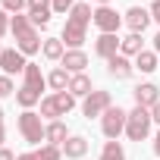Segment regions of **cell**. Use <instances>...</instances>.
Segmentation results:
<instances>
[{"label": "cell", "instance_id": "7402d4cb", "mask_svg": "<svg viewBox=\"0 0 160 160\" xmlns=\"http://www.w3.org/2000/svg\"><path fill=\"white\" fill-rule=\"evenodd\" d=\"M63 41H57V38H50V41H44V57L47 60H63Z\"/></svg>", "mask_w": 160, "mask_h": 160}, {"label": "cell", "instance_id": "83f0119b", "mask_svg": "<svg viewBox=\"0 0 160 160\" xmlns=\"http://www.w3.org/2000/svg\"><path fill=\"white\" fill-rule=\"evenodd\" d=\"M50 3H53V10H57V13H66V10H72V7H75L72 0H50Z\"/></svg>", "mask_w": 160, "mask_h": 160}, {"label": "cell", "instance_id": "7a4b0ae2", "mask_svg": "<svg viewBox=\"0 0 160 160\" xmlns=\"http://www.w3.org/2000/svg\"><path fill=\"white\" fill-rule=\"evenodd\" d=\"M13 38H16V50H22V53H38L41 50V38H38L28 16H19V13L13 16Z\"/></svg>", "mask_w": 160, "mask_h": 160}, {"label": "cell", "instance_id": "74e56055", "mask_svg": "<svg viewBox=\"0 0 160 160\" xmlns=\"http://www.w3.org/2000/svg\"><path fill=\"white\" fill-rule=\"evenodd\" d=\"M0 122H3V110H0Z\"/></svg>", "mask_w": 160, "mask_h": 160}, {"label": "cell", "instance_id": "f1b7e54d", "mask_svg": "<svg viewBox=\"0 0 160 160\" xmlns=\"http://www.w3.org/2000/svg\"><path fill=\"white\" fill-rule=\"evenodd\" d=\"M151 19L160 22V0H154V7H151Z\"/></svg>", "mask_w": 160, "mask_h": 160}, {"label": "cell", "instance_id": "cb8c5ba5", "mask_svg": "<svg viewBox=\"0 0 160 160\" xmlns=\"http://www.w3.org/2000/svg\"><path fill=\"white\" fill-rule=\"evenodd\" d=\"M101 160H126V154H122L119 141H107V144H104V154H101Z\"/></svg>", "mask_w": 160, "mask_h": 160}, {"label": "cell", "instance_id": "9a60e30c", "mask_svg": "<svg viewBox=\"0 0 160 160\" xmlns=\"http://www.w3.org/2000/svg\"><path fill=\"white\" fill-rule=\"evenodd\" d=\"M94 50H98V57H116V50H119V38L116 35H101L98 41H94Z\"/></svg>", "mask_w": 160, "mask_h": 160}, {"label": "cell", "instance_id": "3957f363", "mask_svg": "<svg viewBox=\"0 0 160 160\" xmlns=\"http://www.w3.org/2000/svg\"><path fill=\"white\" fill-rule=\"evenodd\" d=\"M41 91H44V75H41V66L28 63V66H25V82H22V88H19L16 101H19L22 107H32V104H38V101H41Z\"/></svg>", "mask_w": 160, "mask_h": 160}, {"label": "cell", "instance_id": "8992f818", "mask_svg": "<svg viewBox=\"0 0 160 160\" xmlns=\"http://www.w3.org/2000/svg\"><path fill=\"white\" fill-rule=\"evenodd\" d=\"M19 132L25 135V141L41 144V141H44V126H41V116H38V113H32V110H25V113L19 116Z\"/></svg>", "mask_w": 160, "mask_h": 160}, {"label": "cell", "instance_id": "ac0fdd59", "mask_svg": "<svg viewBox=\"0 0 160 160\" xmlns=\"http://www.w3.org/2000/svg\"><path fill=\"white\" fill-rule=\"evenodd\" d=\"M44 141L53 144V148H60V144L66 141V126H63L60 119H53L50 126H44Z\"/></svg>", "mask_w": 160, "mask_h": 160}, {"label": "cell", "instance_id": "d590c367", "mask_svg": "<svg viewBox=\"0 0 160 160\" xmlns=\"http://www.w3.org/2000/svg\"><path fill=\"white\" fill-rule=\"evenodd\" d=\"M0 144H3V122H0Z\"/></svg>", "mask_w": 160, "mask_h": 160}, {"label": "cell", "instance_id": "e0dca14e", "mask_svg": "<svg viewBox=\"0 0 160 160\" xmlns=\"http://www.w3.org/2000/svg\"><path fill=\"white\" fill-rule=\"evenodd\" d=\"M69 94H72V98H88V94H91V78H88L85 72L72 75V78H69Z\"/></svg>", "mask_w": 160, "mask_h": 160}, {"label": "cell", "instance_id": "8fae6325", "mask_svg": "<svg viewBox=\"0 0 160 160\" xmlns=\"http://www.w3.org/2000/svg\"><path fill=\"white\" fill-rule=\"evenodd\" d=\"M50 0H28V19L32 25H47L50 22Z\"/></svg>", "mask_w": 160, "mask_h": 160}, {"label": "cell", "instance_id": "8d00e7d4", "mask_svg": "<svg viewBox=\"0 0 160 160\" xmlns=\"http://www.w3.org/2000/svg\"><path fill=\"white\" fill-rule=\"evenodd\" d=\"M98 3H101V7H107V3H110V0H98Z\"/></svg>", "mask_w": 160, "mask_h": 160}, {"label": "cell", "instance_id": "d6a6232c", "mask_svg": "<svg viewBox=\"0 0 160 160\" xmlns=\"http://www.w3.org/2000/svg\"><path fill=\"white\" fill-rule=\"evenodd\" d=\"M16 160H38V157H35V154H19Z\"/></svg>", "mask_w": 160, "mask_h": 160}, {"label": "cell", "instance_id": "2e32d148", "mask_svg": "<svg viewBox=\"0 0 160 160\" xmlns=\"http://www.w3.org/2000/svg\"><path fill=\"white\" fill-rule=\"evenodd\" d=\"M85 151H88V138H82V135H72V138H66L63 141V154L66 157H85Z\"/></svg>", "mask_w": 160, "mask_h": 160}, {"label": "cell", "instance_id": "ba28073f", "mask_svg": "<svg viewBox=\"0 0 160 160\" xmlns=\"http://www.w3.org/2000/svg\"><path fill=\"white\" fill-rule=\"evenodd\" d=\"M119 22H122V16H119L116 10H110V7H101V10H94V25H98L104 35H116Z\"/></svg>", "mask_w": 160, "mask_h": 160}, {"label": "cell", "instance_id": "4dcf8cb0", "mask_svg": "<svg viewBox=\"0 0 160 160\" xmlns=\"http://www.w3.org/2000/svg\"><path fill=\"white\" fill-rule=\"evenodd\" d=\"M3 32H7V13L0 10V38H3Z\"/></svg>", "mask_w": 160, "mask_h": 160}, {"label": "cell", "instance_id": "6da1fadb", "mask_svg": "<svg viewBox=\"0 0 160 160\" xmlns=\"http://www.w3.org/2000/svg\"><path fill=\"white\" fill-rule=\"evenodd\" d=\"M91 19H94V13H91L88 3H75L69 10V19H66V28H63V41L72 50H78V47L85 44V32H88V22Z\"/></svg>", "mask_w": 160, "mask_h": 160}, {"label": "cell", "instance_id": "d4e9b609", "mask_svg": "<svg viewBox=\"0 0 160 160\" xmlns=\"http://www.w3.org/2000/svg\"><path fill=\"white\" fill-rule=\"evenodd\" d=\"M60 154H63V151H60V148H53V144H44L41 151H35V157H38V160H60Z\"/></svg>", "mask_w": 160, "mask_h": 160}, {"label": "cell", "instance_id": "484cf974", "mask_svg": "<svg viewBox=\"0 0 160 160\" xmlns=\"http://www.w3.org/2000/svg\"><path fill=\"white\" fill-rule=\"evenodd\" d=\"M22 7H28V0H3V10H10V13H19Z\"/></svg>", "mask_w": 160, "mask_h": 160}, {"label": "cell", "instance_id": "44dd1931", "mask_svg": "<svg viewBox=\"0 0 160 160\" xmlns=\"http://www.w3.org/2000/svg\"><path fill=\"white\" fill-rule=\"evenodd\" d=\"M119 50H122V57H129V53H135V57H138V53H141V35H135V32H132L129 38H122V41H119Z\"/></svg>", "mask_w": 160, "mask_h": 160}, {"label": "cell", "instance_id": "d6986e66", "mask_svg": "<svg viewBox=\"0 0 160 160\" xmlns=\"http://www.w3.org/2000/svg\"><path fill=\"white\" fill-rule=\"evenodd\" d=\"M47 85L53 88V91H69V72L60 66V69H53L50 75H47Z\"/></svg>", "mask_w": 160, "mask_h": 160}, {"label": "cell", "instance_id": "5b68a950", "mask_svg": "<svg viewBox=\"0 0 160 160\" xmlns=\"http://www.w3.org/2000/svg\"><path fill=\"white\" fill-rule=\"evenodd\" d=\"M126 119H129V113H126V110H119V107H110V110L101 116L104 135H107L110 141H116V138H119V132L126 129Z\"/></svg>", "mask_w": 160, "mask_h": 160}, {"label": "cell", "instance_id": "7c38bea8", "mask_svg": "<svg viewBox=\"0 0 160 160\" xmlns=\"http://www.w3.org/2000/svg\"><path fill=\"white\" fill-rule=\"evenodd\" d=\"M126 22H129V28H132L135 35H141V32L148 28V22H151V13L141 10V7H132V10L126 13Z\"/></svg>", "mask_w": 160, "mask_h": 160}, {"label": "cell", "instance_id": "f35d334b", "mask_svg": "<svg viewBox=\"0 0 160 160\" xmlns=\"http://www.w3.org/2000/svg\"><path fill=\"white\" fill-rule=\"evenodd\" d=\"M0 53H3V50H0Z\"/></svg>", "mask_w": 160, "mask_h": 160}, {"label": "cell", "instance_id": "9c48e42d", "mask_svg": "<svg viewBox=\"0 0 160 160\" xmlns=\"http://www.w3.org/2000/svg\"><path fill=\"white\" fill-rule=\"evenodd\" d=\"M0 66H3V72L7 75H13V72H25V57H22V50H16V47H10V50H3L0 53Z\"/></svg>", "mask_w": 160, "mask_h": 160}, {"label": "cell", "instance_id": "4fadbf2b", "mask_svg": "<svg viewBox=\"0 0 160 160\" xmlns=\"http://www.w3.org/2000/svg\"><path fill=\"white\" fill-rule=\"evenodd\" d=\"M107 72H110L113 78H129V75H132V63H129L122 53H116V57L107 60Z\"/></svg>", "mask_w": 160, "mask_h": 160}, {"label": "cell", "instance_id": "603a6c76", "mask_svg": "<svg viewBox=\"0 0 160 160\" xmlns=\"http://www.w3.org/2000/svg\"><path fill=\"white\" fill-rule=\"evenodd\" d=\"M135 66H138L141 72H154V69H157V57H154L151 50H141V53H138V63H135Z\"/></svg>", "mask_w": 160, "mask_h": 160}, {"label": "cell", "instance_id": "f546056e", "mask_svg": "<svg viewBox=\"0 0 160 160\" xmlns=\"http://www.w3.org/2000/svg\"><path fill=\"white\" fill-rule=\"evenodd\" d=\"M151 119H154V122H160V101L151 107Z\"/></svg>", "mask_w": 160, "mask_h": 160}, {"label": "cell", "instance_id": "30bf717a", "mask_svg": "<svg viewBox=\"0 0 160 160\" xmlns=\"http://www.w3.org/2000/svg\"><path fill=\"white\" fill-rule=\"evenodd\" d=\"M132 94H135V107H144V110H151V107L160 101V91H157V85H151V82L138 85Z\"/></svg>", "mask_w": 160, "mask_h": 160}, {"label": "cell", "instance_id": "1f68e13d", "mask_svg": "<svg viewBox=\"0 0 160 160\" xmlns=\"http://www.w3.org/2000/svg\"><path fill=\"white\" fill-rule=\"evenodd\" d=\"M0 160H16V157H13V151H7V148H0Z\"/></svg>", "mask_w": 160, "mask_h": 160}, {"label": "cell", "instance_id": "5bb4252c", "mask_svg": "<svg viewBox=\"0 0 160 160\" xmlns=\"http://www.w3.org/2000/svg\"><path fill=\"white\" fill-rule=\"evenodd\" d=\"M85 66H88V57H85L82 50H66V53H63V69H66V72H75V75H78Z\"/></svg>", "mask_w": 160, "mask_h": 160}, {"label": "cell", "instance_id": "ffe728a7", "mask_svg": "<svg viewBox=\"0 0 160 160\" xmlns=\"http://www.w3.org/2000/svg\"><path fill=\"white\" fill-rule=\"evenodd\" d=\"M53 104H57V116H66L75 107V98L69 91H53Z\"/></svg>", "mask_w": 160, "mask_h": 160}, {"label": "cell", "instance_id": "52a82bcc", "mask_svg": "<svg viewBox=\"0 0 160 160\" xmlns=\"http://www.w3.org/2000/svg\"><path fill=\"white\" fill-rule=\"evenodd\" d=\"M110 107H113V104H110V94H107V91H91V94L85 98V104H82V113L91 119V116H104Z\"/></svg>", "mask_w": 160, "mask_h": 160}, {"label": "cell", "instance_id": "4316f807", "mask_svg": "<svg viewBox=\"0 0 160 160\" xmlns=\"http://www.w3.org/2000/svg\"><path fill=\"white\" fill-rule=\"evenodd\" d=\"M13 94V82H10V75H0V98H7Z\"/></svg>", "mask_w": 160, "mask_h": 160}, {"label": "cell", "instance_id": "e575fe53", "mask_svg": "<svg viewBox=\"0 0 160 160\" xmlns=\"http://www.w3.org/2000/svg\"><path fill=\"white\" fill-rule=\"evenodd\" d=\"M154 47H157V53H160V32H157V38H154Z\"/></svg>", "mask_w": 160, "mask_h": 160}, {"label": "cell", "instance_id": "277c9868", "mask_svg": "<svg viewBox=\"0 0 160 160\" xmlns=\"http://www.w3.org/2000/svg\"><path fill=\"white\" fill-rule=\"evenodd\" d=\"M151 110H144V107H135L132 113H129V119H126V135L132 138V141H141V138H148V132H151Z\"/></svg>", "mask_w": 160, "mask_h": 160}, {"label": "cell", "instance_id": "836d02e7", "mask_svg": "<svg viewBox=\"0 0 160 160\" xmlns=\"http://www.w3.org/2000/svg\"><path fill=\"white\" fill-rule=\"evenodd\" d=\"M154 151H157V157H160V132H157V138H154Z\"/></svg>", "mask_w": 160, "mask_h": 160}]
</instances>
